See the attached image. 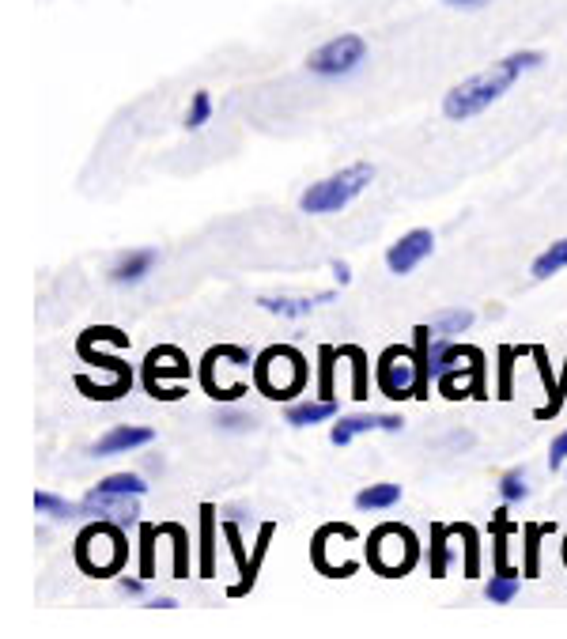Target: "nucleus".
Here are the masks:
<instances>
[{
  "label": "nucleus",
  "mask_w": 567,
  "mask_h": 639,
  "mask_svg": "<svg viewBox=\"0 0 567 639\" xmlns=\"http://www.w3.org/2000/svg\"><path fill=\"white\" fill-rule=\"evenodd\" d=\"M541 61H545V57L537 50H518V53H511V57H503V61H496L492 69H484V72H477V76L462 80L458 87H450L447 99H443V114H447L450 121L477 118L481 110L499 103V99L515 87V80L522 72L537 69Z\"/></svg>",
  "instance_id": "f257e3e1"
},
{
  "label": "nucleus",
  "mask_w": 567,
  "mask_h": 639,
  "mask_svg": "<svg viewBox=\"0 0 567 639\" xmlns=\"http://www.w3.org/2000/svg\"><path fill=\"white\" fill-rule=\"evenodd\" d=\"M431 379L439 382V394L447 401L488 398V386H484V352L469 345H454L450 337L431 341Z\"/></svg>",
  "instance_id": "f03ea898"
},
{
  "label": "nucleus",
  "mask_w": 567,
  "mask_h": 639,
  "mask_svg": "<svg viewBox=\"0 0 567 639\" xmlns=\"http://www.w3.org/2000/svg\"><path fill=\"white\" fill-rule=\"evenodd\" d=\"M254 386L273 401H292L295 394H303V386H307L303 352H295L292 345L265 348L258 363H254Z\"/></svg>",
  "instance_id": "7ed1b4c3"
},
{
  "label": "nucleus",
  "mask_w": 567,
  "mask_h": 639,
  "mask_svg": "<svg viewBox=\"0 0 567 639\" xmlns=\"http://www.w3.org/2000/svg\"><path fill=\"white\" fill-rule=\"evenodd\" d=\"M129 556V545H125V526L110 519H99L84 526L80 537H76V564L87 571V575H118L121 564Z\"/></svg>",
  "instance_id": "20e7f679"
},
{
  "label": "nucleus",
  "mask_w": 567,
  "mask_h": 639,
  "mask_svg": "<svg viewBox=\"0 0 567 639\" xmlns=\"http://www.w3.org/2000/svg\"><path fill=\"white\" fill-rule=\"evenodd\" d=\"M420 560V545H416V534L401 522H386L378 526L371 541H367V564L386 575V579H401L409 575Z\"/></svg>",
  "instance_id": "39448f33"
},
{
  "label": "nucleus",
  "mask_w": 567,
  "mask_h": 639,
  "mask_svg": "<svg viewBox=\"0 0 567 639\" xmlns=\"http://www.w3.org/2000/svg\"><path fill=\"white\" fill-rule=\"evenodd\" d=\"M371 178H375V167H371V163H352V167H344V171L314 182V186L299 197V208H303V212H314V216L341 212L352 197H360V193L371 186Z\"/></svg>",
  "instance_id": "423d86ee"
},
{
  "label": "nucleus",
  "mask_w": 567,
  "mask_h": 639,
  "mask_svg": "<svg viewBox=\"0 0 567 639\" xmlns=\"http://www.w3.org/2000/svg\"><path fill=\"white\" fill-rule=\"evenodd\" d=\"M182 379H189V360L182 348L159 345L148 352L144 360V386L155 401H178L186 390H182Z\"/></svg>",
  "instance_id": "0eeeda50"
},
{
  "label": "nucleus",
  "mask_w": 567,
  "mask_h": 639,
  "mask_svg": "<svg viewBox=\"0 0 567 639\" xmlns=\"http://www.w3.org/2000/svg\"><path fill=\"white\" fill-rule=\"evenodd\" d=\"M363 61H367V42L360 35H337L310 53L307 65L322 80H341V76H352Z\"/></svg>",
  "instance_id": "6e6552de"
},
{
  "label": "nucleus",
  "mask_w": 567,
  "mask_h": 639,
  "mask_svg": "<svg viewBox=\"0 0 567 639\" xmlns=\"http://www.w3.org/2000/svg\"><path fill=\"white\" fill-rule=\"evenodd\" d=\"M375 382H378V390H382V398H390V401L416 398V352L413 348H401V345L386 348V352L378 356Z\"/></svg>",
  "instance_id": "1a4fd4ad"
},
{
  "label": "nucleus",
  "mask_w": 567,
  "mask_h": 639,
  "mask_svg": "<svg viewBox=\"0 0 567 639\" xmlns=\"http://www.w3.org/2000/svg\"><path fill=\"white\" fill-rule=\"evenodd\" d=\"M220 367H250V352L239 345H220V348H208L205 360H201V386L212 401H239L246 394V382L242 386H224L216 379Z\"/></svg>",
  "instance_id": "9d476101"
},
{
  "label": "nucleus",
  "mask_w": 567,
  "mask_h": 639,
  "mask_svg": "<svg viewBox=\"0 0 567 639\" xmlns=\"http://www.w3.org/2000/svg\"><path fill=\"white\" fill-rule=\"evenodd\" d=\"M431 246H435V235L424 231V227H416V231H409V235H401V239L386 250V265H390V273H397V277L413 273L416 265L431 254Z\"/></svg>",
  "instance_id": "9b49d317"
},
{
  "label": "nucleus",
  "mask_w": 567,
  "mask_h": 639,
  "mask_svg": "<svg viewBox=\"0 0 567 639\" xmlns=\"http://www.w3.org/2000/svg\"><path fill=\"white\" fill-rule=\"evenodd\" d=\"M401 416L394 413H360V416H344V420H337L333 424V432H329V439L337 443V447H348L356 435L363 432H401Z\"/></svg>",
  "instance_id": "f8f14e48"
},
{
  "label": "nucleus",
  "mask_w": 567,
  "mask_h": 639,
  "mask_svg": "<svg viewBox=\"0 0 567 639\" xmlns=\"http://www.w3.org/2000/svg\"><path fill=\"white\" fill-rule=\"evenodd\" d=\"M155 443L152 428H137V424H121V428H110V432L91 447L95 458H110V454H129V450H140Z\"/></svg>",
  "instance_id": "ddd939ff"
},
{
  "label": "nucleus",
  "mask_w": 567,
  "mask_h": 639,
  "mask_svg": "<svg viewBox=\"0 0 567 639\" xmlns=\"http://www.w3.org/2000/svg\"><path fill=\"white\" fill-rule=\"evenodd\" d=\"M84 515L129 526L137 522V496H84Z\"/></svg>",
  "instance_id": "4468645a"
},
{
  "label": "nucleus",
  "mask_w": 567,
  "mask_h": 639,
  "mask_svg": "<svg viewBox=\"0 0 567 639\" xmlns=\"http://www.w3.org/2000/svg\"><path fill=\"white\" fill-rule=\"evenodd\" d=\"M533 360H537V371H541V382H545V390H549V405H541L537 409V420H552V416L564 409V398H567V382L564 375H552L549 367V356H545V348L533 345Z\"/></svg>",
  "instance_id": "2eb2a0df"
},
{
  "label": "nucleus",
  "mask_w": 567,
  "mask_h": 639,
  "mask_svg": "<svg viewBox=\"0 0 567 639\" xmlns=\"http://www.w3.org/2000/svg\"><path fill=\"white\" fill-rule=\"evenodd\" d=\"M224 537H227V545H231V556H235V564H239V583L227 590L231 598H246L250 590H254V579H250V556H246V545H242V530H239V522L235 519H227L224 526Z\"/></svg>",
  "instance_id": "dca6fc26"
},
{
  "label": "nucleus",
  "mask_w": 567,
  "mask_h": 639,
  "mask_svg": "<svg viewBox=\"0 0 567 639\" xmlns=\"http://www.w3.org/2000/svg\"><path fill=\"white\" fill-rule=\"evenodd\" d=\"M155 261H159L155 250H129V254L110 269V280L121 284V288H125V284H140V280L155 269Z\"/></svg>",
  "instance_id": "f3484780"
},
{
  "label": "nucleus",
  "mask_w": 567,
  "mask_h": 639,
  "mask_svg": "<svg viewBox=\"0 0 567 639\" xmlns=\"http://www.w3.org/2000/svg\"><path fill=\"white\" fill-rule=\"evenodd\" d=\"M76 352H80V360L103 367V371H110V375H114V379H118L125 390H133V367L121 360V356H106V352H99V345H95V341H87V337H80V341H76Z\"/></svg>",
  "instance_id": "a211bd4d"
},
{
  "label": "nucleus",
  "mask_w": 567,
  "mask_h": 639,
  "mask_svg": "<svg viewBox=\"0 0 567 639\" xmlns=\"http://www.w3.org/2000/svg\"><path fill=\"white\" fill-rule=\"evenodd\" d=\"M201 579H212L216 575V507L212 503H201Z\"/></svg>",
  "instance_id": "6ab92c4d"
},
{
  "label": "nucleus",
  "mask_w": 567,
  "mask_h": 639,
  "mask_svg": "<svg viewBox=\"0 0 567 639\" xmlns=\"http://www.w3.org/2000/svg\"><path fill=\"white\" fill-rule=\"evenodd\" d=\"M450 537L454 530L443 526V522H431V534H428V571L431 579H443L450 564Z\"/></svg>",
  "instance_id": "aec40b11"
},
{
  "label": "nucleus",
  "mask_w": 567,
  "mask_h": 639,
  "mask_svg": "<svg viewBox=\"0 0 567 639\" xmlns=\"http://www.w3.org/2000/svg\"><path fill=\"white\" fill-rule=\"evenodd\" d=\"M333 299V292H322L314 295V299H288V295H265L261 299V307L269 314H280V318H303V314H310L318 303H329Z\"/></svg>",
  "instance_id": "412c9836"
},
{
  "label": "nucleus",
  "mask_w": 567,
  "mask_h": 639,
  "mask_svg": "<svg viewBox=\"0 0 567 639\" xmlns=\"http://www.w3.org/2000/svg\"><path fill=\"white\" fill-rule=\"evenodd\" d=\"M148 492V481L140 477V473H110L103 481L95 484L87 496H144Z\"/></svg>",
  "instance_id": "4be33fe9"
},
{
  "label": "nucleus",
  "mask_w": 567,
  "mask_h": 639,
  "mask_svg": "<svg viewBox=\"0 0 567 639\" xmlns=\"http://www.w3.org/2000/svg\"><path fill=\"white\" fill-rule=\"evenodd\" d=\"M329 416H337V401H299L288 409V424L292 428H310V424H322Z\"/></svg>",
  "instance_id": "5701e85b"
},
{
  "label": "nucleus",
  "mask_w": 567,
  "mask_h": 639,
  "mask_svg": "<svg viewBox=\"0 0 567 639\" xmlns=\"http://www.w3.org/2000/svg\"><path fill=\"white\" fill-rule=\"evenodd\" d=\"M394 503H401V484H371V488H363L356 496L360 511H386Z\"/></svg>",
  "instance_id": "b1692460"
},
{
  "label": "nucleus",
  "mask_w": 567,
  "mask_h": 639,
  "mask_svg": "<svg viewBox=\"0 0 567 639\" xmlns=\"http://www.w3.org/2000/svg\"><path fill=\"white\" fill-rule=\"evenodd\" d=\"M552 530H556L552 522H526V530H522V534H526V560H522V575H526V579H533V575L541 571V564H537V553H541V537L552 534Z\"/></svg>",
  "instance_id": "393cba45"
},
{
  "label": "nucleus",
  "mask_w": 567,
  "mask_h": 639,
  "mask_svg": "<svg viewBox=\"0 0 567 639\" xmlns=\"http://www.w3.org/2000/svg\"><path fill=\"white\" fill-rule=\"evenodd\" d=\"M560 269H567V239L552 242L549 250H541L530 273H533V280H549L552 273H560Z\"/></svg>",
  "instance_id": "a878e982"
},
{
  "label": "nucleus",
  "mask_w": 567,
  "mask_h": 639,
  "mask_svg": "<svg viewBox=\"0 0 567 639\" xmlns=\"http://www.w3.org/2000/svg\"><path fill=\"white\" fill-rule=\"evenodd\" d=\"M341 360L352 363V398L356 401H367V352L356 345H341Z\"/></svg>",
  "instance_id": "bb28decb"
},
{
  "label": "nucleus",
  "mask_w": 567,
  "mask_h": 639,
  "mask_svg": "<svg viewBox=\"0 0 567 639\" xmlns=\"http://www.w3.org/2000/svg\"><path fill=\"white\" fill-rule=\"evenodd\" d=\"M518 575H522V571H515V568L496 571V575L488 579V587H484V598L492 605H507L518 594Z\"/></svg>",
  "instance_id": "cd10ccee"
},
{
  "label": "nucleus",
  "mask_w": 567,
  "mask_h": 639,
  "mask_svg": "<svg viewBox=\"0 0 567 639\" xmlns=\"http://www.w3.org/2000/svg\"><path fill=\"white\" fill-rule=\"evenodd\" d=\"M159 530L174 537V579H189V534L178 522H159Z\"/></svg>",
  "instance_id": "c85d7f7f"
},
{
  "label": "nucleus",
  "mask_w": 567,
  "mask_h": 639,
  "mask_svg": "<svg viewBox=\"0 0 567 639\" xmlns=\"http://www.w3.org/2000/svg\"><path fill=\"white\" fill-rule=\"evenodd\" d=\"M38 515H50V519H72V515H84V503H69L53 492H38L35 496Z\"/></svg>",
  "instance_id": "c756f323"
},
{
  "label": "nucleus",
  "mask_w": 567,
  "mask_h": 639,
  "mask_svg": "<svg viewBox=\"0 0 567 639\" xmlns=\"http://www.w3.org/2000/svg\"><path fill=\"white\" fill-rule=\"evenodd\" d=\"M337 360H341L337 348H318V398L322 401H333V367H337Z\"/></svg>",
  "instance_id": "7c9ffc66"
},
{
  "label": "nucleus",
  "mask_w": 567,
  "mask_h": 639,
  "mask_svg": "<svg viewBox=\"0 0 567 639\" xmlns=\"http://www.w3.org/2000/svg\"><path fill=\"white\" fill-rule=\"evenodd\" d=\"M454 537H462V549H465V579H473L477 571H481V549H477V530L469 526V522H458V526H450Z\"/></svg>",
  "instance_id": "2f4dec72"
},
{
  "label": "nucleus",
  "mask_w": 567,
  "mask_h": 639,
  "mask_svg": "<svg viewBox=\"0 0 567 639\" xmlns=\"http://www.w3.org/2000/svg\"><path fill=\"white\" fill-rule=\"evenodd\" d=\"M515 360H522V348L503 345L499 348V386H496V398H515L511 394V375H515Z\"/></svg>",
  "instance_id": "473e14b6"
},
{
  "label": "nucleus",
  "mask_w": 567,
  "mask_h": 639,
  "mask_svg": "<svg viewBox=\"0 0 567 639\" xmlns=\"http://www.w3.org/2000/svg\"><path fill=\"white\" fill-rule=\"evenodd\" d=\"M473 326V314L469 311H443L435 314V322H431V329H435V337H454V333H465V329Z\"/></svg>",
  "instance_id": "72a5a7b5"
},
{
  "label": "nucleus",
  "mask_w": 567,
  "mask_h": 639,
  "mask_svg": "<svg viewBox=\"0 0 567 639\" xmlns=\"http://www.w3.org/2000/svg\"><path fill=\"white\" fill-rule=\"evenodd\" d=\"M163 534L152 522H140V575L152 579L155 575V537Z\"/></svg>",
  "instance_id": "f704fd0d"
},
{
  "label": "nucleus",
  "mask_w": 567,
  "mask_h": 639,
  "mask_svg": "<svg viewBox=\"0 0 567 639\" xmlns=\"http://www.w3.org/2000/svg\"><path fill=\"white\" fill-rule=\"evenodd\" d=\"M499 496L503 503H522L530 496V488H526V473L522 469H511V473H503V481H499Z\"/></svg>",
  "instance_id": "c9c22d12"
},
{
  "label": "nucleus",
  "mask_w": 567,
  "mask_h": 639,
  "mask_svg": "<svg viewBox=\"0 0 567 639\" xmlns=\"http://www.w3.org/2000/svg\"><path fill=\"white\" fill-rule=\"evenodd\" d=\"M208 118H212V99H208V91H197V95L189 99L186 129H201V125H205Z\"/></svg>",
  "instance_id": "e433bc0d"
},
{
  "label": "nucleus",
  "mask_w": 567,
  "mask_h": 639,
  "mask_svg": "<svg viewBox=\"0 0 567 639\" xmlns=\"http://www.w3.org/2000/svg\"><path fill=\"white\" fill-rule=\"evenodd\" d=\"M216 424H220L224 432H246L254 420H250V416H242V413H220L216 416Z\"/></svg>",
  "instance_id": "4c0bfd02"
},
{
  "label": "nucleus",
  "mask_w": 567,
  "mask_h": 639,
  "mask_svg": "<svg viewBox=\"0 0 567 639\" xmlns=\"http://www.w3.org/2000/svg\"><path fill=\"white\" fill-rule=\"evenodd\" d=\"M564 462H567V432H560L556 439H552V447H549V466L560 469Z\"/></svg>",
  "instance_id": "58836bf2"
},
{
  "label": "nucleus",
  "mask_w": 567,
  "mask_h": 639,
  "mask_svg": "<svg viewBox=\"0 0 567 639\" xmlns=\"http://www.w3.org/2000/svg\"><path fill=\"white\" fill-rule=\"evenodd\" d=\"M144 583H148L144 575H137V579H129V575H121V579H118L121 594H129V598H140V594H144Z\"/></svg>",
  "instance_id": "ea45409f"
},
{
  "label": "nucleus",
  "mask_w": 567,
  "mask_h": 639,
  "mask_svg": "<svg viewBox=\"0 0 567 639\" xmlns=\"http://www.w3.org/2000/svg\"><path fill=\"white\" fill-rule=\"evenodd\" d=\"M333 277L341 280V284H348V280H352V273H348V265H344V261H333Z\"/></svg>",
  "instance_id": "a19ab883"
},
{
  "label": "nucleus",
  "mask_w": 567,
  "mask_h": 639,
  "mask_svg": "<svg viewBox=\"0 0 567 639\" xmlns=\"http://www.w3.org/2000/svg\"><path fill=\"white\" fill-rule=\"evenodd\" d=\"M152 605L155 609H174L178 602H174V598H152Z\"/></svg>",
  "instance_id": "79ce46f5"
},
{
  "label": "nucleus",
  "mask_w": 567,
  "mask_h": 639,
  "mask_svg": "<svg viewBox=\"0 0 567 639\" xmlns=\"http://www.w3.org/2000/svg\"><path fill=\"white\" fill-rule=\"evenodd\" d=\"M447 4H458V8H477V4H484V0H447Z\"/></svg>",
  "instance_id": "37998d69"
},
{
  "label": "nucleus",
  "mask_w": 567,
  "mask_h": 639,
  "mask_svg": "<svg viewBox=\"0 0 567 639\" xmlns=\"http://www.w3.org/2000/svg\"><path fill=\"white\" fill-rule=\"evenodd\" d=\"M564 564H567V537H564Z\"/></svg>",
  "instance_id": "c03bdc74"
}]
</instances>
